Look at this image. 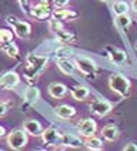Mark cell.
Listing matches in <instances>:
<instances>
[{
    "label": "cell",
    "mask_w": 137,
    "mask_h": 151,
    "mask_svg": "<svg viewBox=\"0 0 137 151\" xmlns=\"http://www.w3.org/2000/svg\"><path fill=\"white\" fill-rule=\"evenodd\" d=\"M57 67H59L60 71L64 73V74H73L74 70L77 68L76 63H74V61H70V60L66 59V57H60V59H57Z\"/></svg>",
    "instance_id": "obj_16"
},
{
    "label": "cell",
    "mask_w": 137,
    "mask_h": 151,
    "mask_svg": "<svg viewBox=\"0 0 137 151\" xmlns=\"http://www.w3.org/2000/svg\"><path fill=\"white\" fill-rule=\"evenodd\" d=\"M102 135L106 141H116L119 138V128L114 126V124H107V126L103 127L102 130Z\"/></svg>",
    "instance_id": "obj_15"
},
{
    "label": "cell",
    "mask_w": 137,
    "mask_h": 151,
    "mask_svg": "<svg viewBox=\"0 0 137 151\" xmlns=\"http://www.w3.org/2000/svg\"><path fill=\"white\" fill-rule=\"evenodd\" d=\"M1 49H3V51L7 54L9 57H13V59H14V57L19 56V49H17V46L13 42L9 43V44H6V46H3Z\"/></svg>",
    "instance_id": "obj_26"
},
{
    "label": "cell",
    "mask_w": 137,
    "mask_h": 151,
    "mask_svg": "<svg viewBox=\"0 0 137 151\" xmlns=\"http://www.w3.org/2000/svg\"><path fill=\"white\" fill-rule=\"evenodd\" d=\"M13 42V32L7 29H0V47Z\"/></svg>",
    "instance_id": "obj_24"
},
{
    "label": "cell",
    "mask_w": 137,
    "mask_h": 151,
    "mask_svg": "<svg viewBox=\"0 0 137 151\" xmlns=\"http://www.w3.org/2000/svg\"><path fill=\"white\" fill-rule=\"evenodd\" d=\"M4 134H6V130H4V127L0 126V138H1V137H3Z\"/></svg>",
    "instance_id": "obj_33"
},
{
    "label": "cell",
    "mask_w": 137,
    "mask_h": 151,
    "mask_svg": "<svg viewBox=\"0 0 137 151\" xmlns=\"http://www.w3.org/2000/svg\"><path fill=\"white\" fill-rule=\"evenodd\" d=\"M51 16L54 19H57V20H74L79 16V13L66 7H57L56 10H53Z\"/></svg>",
    "instance_id": "obj_11"
},
{
    "label": "cell",
    "mask_w": 137,
    "mask_h": 151,
    "mask_svg": "<svg viewBox=\"0 0 137 151\" xmlns=\"http://www.w3.org/2000/svg\"><path fill=\"white\" fill-rule=\"evenodd\" d=\"M54 113L59 118H63V120H67V118H71L76 116V109L68 106V104H61V106H57L54 109Z\"/></svg>",
    "instance_id": "obj_14"
},
{
    "label": "cell",
    "mask_w": 137,
    "mask_h": 151,
    "mask_svg": "<svg viewBox=\"0 0 137 151\" xmlns=\"http://www.w3.org/2000/svg\"><path fill=\"white\" fill-rule=\"evenodd\" d=\"M17 1H19L20 7H22V10L25 12L26 14H30V9H32V6H30V0H17Z\"/></svg>",
    "instance_id": "obj_28"
},
{
    "label": "cell",
    "mask_w": 137,
    "mask_h": 151,
    "mask_svg": "<svg viewBox=\"0 0 137 151\" xmlns=\"http://www.w3.org/2000/svg\"><path fill=\"white\" fill-rule=\"evenodd\" d=\"M84 147L86 148H89V150H102L103 148V141L100 138H97V137H87L84 141Z\"/></svg>",
    "instance_id": "obj_23"
},
{
    "label": "cell",
    "mask_w": 137,
    "mask_h": 151,
    "mask_svg": "<svg viewBox=\"0 0 137 151\" xmlns=\"http://www.w3.org/2000/svg\"><path fill=\"white\" fill-rule=\"evenodd\" d=\"M96 131H97V124H96V121L93 118H84L79 123V133L86 138L94 135Z\"/></svg>",
    "instance_id": "obj_10"
},
{
    "label": "cell",
    "mask_w": 137,
    "mask_h": 151,
    "mask_svg": "<svg viewBox=\"0 0 137 151\" xmlns=\"http://www.w3.org/2000/svg\"><path fill=\"white\" fill-rule=\"evenodd\" d=\"M54 34H56V37H57V40H59L60 43H76V40H77V37L74 34H71L70 32L64 30V29L56 32Z\"/></svg>",
    "instance_id": "obj_22"
},
{
    "label": "cell",
    "mask_w": 137,
    "mask_h": 151,
    "mask_svg": "<svg viewBox=\"0 0 137 151\" xmlns=\"http://www.w3.org/2000/svg\"><path fill=\"white\" fill-rule=\"evenodd\" d=\"M63 145L66 147H73V148H80L81 145H84V143L81 140H79L77 137L71 134H64L63 133Z\"/></svg>",
    "instance_id": "obj_21"
},
{
    "label": "cell",
    "mask_w": 137,
    "mask_h": 151,
    "mask_svg": "<svg viewBox=\"0 0 137 151\" xmlns=\"http://www.w3.org/2000/svg\"><path fill=\"white\" fill-rule=\"evenodd\" d=\"M47 91L53 99H63L66 94H67V87L63 83H51L49 87H47Z\"/></svg>",
    "instance_id": "obj_13"
},
{
    "label": "cell",
    "mask_w": 137,
    "mask_h": 151,
    "mask_svg": "<svg viewBox=\"0 0 137 151\" xmlns=\"http://www.w3.org/2000/svg\"><path fill=\"white\" fill-rule=\"evenodd\" d=\"M23 128L26 130V133L33 137H39L43 133V127L37 120H27L23 123Z\"/></svg>",
    "instance_id": "obj_12"
},
{
    "label": "cell",
    "mask_w": 137,
    "mask_h": 151,
    "mask_svg": "<svg viewBox=\"0 0 137 151\" xmlns=\"http://www.w3.org/2000/svg\"><path fill=\"white\" fill-rule=\"evenodd\" d=\"M100 1H103V3H107V1H110V0H100Z\"/></svg>",
    "instance_id": "obj_34"
},
{
    "label": "cell",
    "mask_w": 137,
    "mask_h": 151,
    "mask_svg": "<svg viewBox=\"0 0 137 151\" xmlns=\"http://www.w3.org/2000/svg\"><path fill=\"white\" fill-rule=\"evenodd\" d=\"M68 1L70 0H51V3H53L54 7H66L68 4Z\"/></svg>",
    "instance_id": "obj_29"
},
{
    "label": "cell",
    "mask_w": 137,
    "mask_h": 151,
    "mask_svg": "<svg viewBox=\"0 0 137 151\" xmlns=\"http://www.w3.org/2000/svg\"><path fill=\"white\" fill-rule=\"evenodd\" d=\"M89 94H90V91L84 86H74L71 88V97L77 101H84L89 97Z\"/></svg>",
    "instance_id": "obj_18"
},
{
    "label": "cell",
    "mask_w": 137,
    "mask_h": 151,
    "mask_svg": "<svg viewBox=\"0 0 137 151\" xmlns=\"http://www.w3.org/2000/svg\"><path fill=\"white\" fill-rule=\"evenodd\" d=\"M47 56H40V54H34L30 53L27 57H26V67L23 68V76L29 81H33L36 80V77L42 73L46 64H47Z\"/></svg>",
    "instance_id": "obj_1"
},
{
    "label": "cell",
    "mask_w": 137,
    "mask_h": 151,
    "mask_svg": "<svg viewBox=\"0 0 137 151\" xmlns=\"http://www.w3.org/2000/svg\"><path fill=\"white\" fill-rule=\"evenodd\" d=\"M109 87L111 88V91L117 93L121 97H126L130 91V80L127 77H124L123 74H119V73H114L109 77Z\"/></svg>",
    "instance_id": "obj_2"
},
{
    "label": "cell",
    "mask_w": 137,
    "mask_h": 151,
    "mask_svg": "<svg viewBox=\"0 0 137 151\" xmlns=\"http://www.w3.org/2000/svg\"><path fill=\"white\" fill-rule=\"evenodd\" d=\"M74 63H76L77 70L83 76L89 77V78H94V77H96L97 66H96V63H94L92 59L80 56V57H76V59H74Z\"/></svg>",
    "instance_id": "obj_5"
},
{
    "label": "cell",
    "mask_w": 137,
    "mask_h": 151,
    "mask_svg": "<svg viewBox=\"0 0 137 151\" xmlns=\"http://www.w3.org/2000/svg\"><path fill=\"white\" fill-rule=\"evenodd\" d=\"M40 137H42L43 143L46 145H49V147L63 145V133L59 131L57 128H54V127H49V128L43 130Z\"/></svg>",
    "instance_id": "obj_6"
},
{
    "label": "cell",
    "mask_w": 137,
    "mask_h": 151,
    "mask_svg": "<svg viewBox=\"0 0 137 151\" xmlns=\"http://www.w3.org/2000/svg\"><path fill=\"white\" fill-rule=\"evenodd\" d=\"M123 150L124 151H137V144L128 143V144H126V147H124Z\"/></svg>",
    "instance_id": "obj_30"
},
{
    "label": "cell",
    "mask_w": 137,
    "mask_h": 151,
    "mask_svg": "<svg viewBox=\"0 0 137 151\" xmlns=\"http://www.w3.org/2000/svg\"><path fill=\"white\" fill-rule=\"evenodd\" d=\"M131 9L137 13V0H133V1H131Z\"/></svg>",
    "instance_id": "obj_32"
},
{
    "label": "cell",
    "mask_w": 137,
    "mask_h": 151,
    "mask_svg": "<svg viewBox=\"0 0 137 151\" xmlns=\"http://www.w3.org/2000/svg\"><path fill=\"white\" fill-rule=\"evenodd\" d=\"M19 84H20V77H19L16 71H6L0 77V86L6 90L16 88Z\"/></svg>",
    "instance_id": "obj_9"
},
{
    "label": "cell",
    "mask_w": 137,
    "mask_h": 151,
    "mask_svg": "<svg viewBox=\"0 0 137 151\" xmlns=\"http://www.w3.org/2000/svg\"><path fill=\"white\" fill-rule=\"evenodd\" d=\"M6 113H7V104H4V103L0 101V117L6 116Z\"/></svg>",
    "instance_id": "obj_31"
},
{
    "label": "cell",
    "mask_w": 137,
    "mask_h": 151,
    "mask_svg": "<svg viewBox=\"0 0 137 151\" xmlns=\"http://www.w3.org/2000/svg\"><path fill=\"white\" fill-rule=\"evenodd\" d=\"M90 110L93 111L96 116L104 117L113 110V104L107 100H102V99H96L90 103Z\"/></svg>",
    "instance_id": "obj_7"
},
{
    "label": "cell",
    "mask_w": 137,
    "mask_h": 151,
    "mask_svg": "<svg viewBox=\"0 0 137 151\" xmlns=\"http://www.w3.org/2000/svg\"><path fill=\"white\" fill-rule=\"evenodd\" d=\"M49 27H50V30L51 32H59V30H61V29H64V26H63V23L60 22V20H57V19H50L49 20Z\"/></svg>",
    "instance_id": "obj_27"
},
{
    "label": "cell",
    "mask_w": 137,
    "mask_h": 151,
    "mask_svg": "<svg viewBox=\"0 0 137 151\" xmlns=\"http://www.w3.org/2000/svg\"><path fill=\"white\" fill-rule=\"evenodd\" d=\"M29 143V137L25 128H16L7 135V145L12 150H22Z\"/></svg>",
    "instance_id": "obj_3"
},
{
    "label": "cell",
    "mask_w": 137,
    "mask_h": 151,
    "mask_svg": "<svg viewBox=\"0 0 137 151\" xmlns=\"http://www.w3.org/2000/svg\"><path fill=\"white\" fill-rule=\"evenodd\" d=\"M51 13L53 12L50 9V4H44V3L34 4L30 9V16L34 17L36 20H50Z\"/></svg>",
    "instance_id": "obj_8"
},
{
    "label": "cell",
    "mask_w": 137,
    "mask_h": 151,
    "mask_svg": "<svg viewBox=\"0 0 137 151\" xmlns=\"http://www.w3.org/2000/svg\"><path fill=\"white\" fill-rule=\"evenodd\" d=\"M39 97H40V91H39L37 87L30 86V87H27L25 90V100L27 101L29 104H34L36 101L39 100Z\"/></svg>",
    "instance_id": "obj_20"
},
{
    "label": "cell",
    "mask_w": 137,
    "mask_h": 151,
    "mask_svg": "<svg viewBox=\"0 0 137 151\" xmlns=\"http://www.w3.org/2000/svg\"><path fill=\"white\" fill-rule=\"evenodd\" d=\"M130 7H131V6L128 4V1H126V0H119V1H116V3L113 4V13H114L116 16L128 14Z\"/></svg>",
    "instance_id": "obj_19"
},
{
    "label": "cell",
    "mask_w": 137,
    "mask_h": 151,
    "mask_svg": "<svg viewBox=\"0 0 137 151\" xmlns=\"http://www.w3.org/2000/svg\"><path fill=\"white\" fill-rule=\"evenodd\" d=\"M109 57L116 66H123L127 60V54L120 49H111L110 53H109Z\"/></svg>",
    "instance_id": "obj_17"
},
{
    "label": "cell",
    "mask_w": 137,
    "mask_h": 151,
    "mask_svg": "<svg viewBox=\"0 0 137 151\" xmlns=\"http://www.w3.org/2000/svg\"><path fill=\"white\" fill-rule=\"evenodd\" d=\"M116 22H117V26L123 30H127L130 24H131V17L128 14H120V16H116Z\"/></svg>",
    "instance_id": "obj_25"
},
{
    "label": "cell",
    "mask_w": 137,
    "mask_h": 151,
    "mask_svg": "<svg viewBox=\"0 0 137 151\" xmlns=\"http://www.w3.org/2000/svg\"><path fill=\"white\" fill-rule=\"evenodd\" d=\"M6 22L13 27L14 34H16L17 37H20V39L29 37L30 33H32V26H30V23H27L25 20H19L16 16H7Z\"/></svg>",
    "instance_id": "obj_4"
}]
</instances>
